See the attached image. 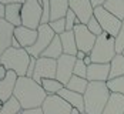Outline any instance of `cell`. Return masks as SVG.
<instances>
[{
    "label": "cell",
    "mask_w": 124,
    "mask_h": 114,
    "mask_svg": "<svg viewBox=\"0 0 124 114\" xmlns=\"http://www.w3.org/2000/svg\"><path fill=\"white\" fill-rule=\"evenodd\" d=\"M90 81L87 78H81V77H77V76H73L70 78V81L66 84V89H69L70 91H76L78 94H83L87 91V87H88Z\"/></svg>",
    "instance_id": "603a6c76"
},
{
    "label": "cell",
    "mask_w": 124,
    "mask_h": 114,
    "mask_svg": "<svg viewBox=\"0 0 124 114\" xmlns=\"http://www.w3.org/2000/svg\"><path fill=\"white\" fill-rule=\"evenodd\" d=\"M1 107H3V103L0 101V111H1Z\"/></svg>",
    "instance_id": "7bdbcfd3"
},
{
    "label": "cell",
    "mask_w": 124,
    "mask_h": 114,
    "mask_svg": "<svg viewBox=\"0 0 124 114\" xmlns=\"http://www.w3.org/2000/svg\"><path fill=\"white\" fill-rule=\"evenodd\" d=\"M76 61H77L76 56H67V54H63L62 57L57 60V74H56V80H59L64 87L70 81V78L74 76Z\"/></svg>",
    "instance_id": "30bf717a"
},
{
    "label": "cell",
    "mask_w": 124,
    "mask_h": 114,
    "mask_svg": "<svg viewBox=\"0 0 124 114\" xmlns=\"http://www.w3.org/2000/svg\"><path fill=\"white\" fill-rule=\"evenodd\" d=\"M14 26L7 23L4 19H0V57L6 50L12 47V41L14 38Z\"/></svg>",
    "instance_id": "9a60e30c"
},
{
    "label": "cell",
    "mask_w": 124,
    "mask_h": 114,
    "mask_svg": "<svg viewBox=\"0 0 124 114\" xmlns=\"http://www.w3.org/2000/svg\"><path fill=\"white\" fill-rule=\"evenodd\" d=\"M106 1H107V0H91V4H93V7L96 9V7H100V6H104Z\"/></svg>",
    "instance_id": "8d00e7d4"
},
{
    "label": "cell",
    "mask_w": 124,
    "mask_h": 114,
    "mask_svg": "<svg viewBox=\"0 0 124 114\" xmlns=\"http://www.w3.org/2000/svg\"><path fill=\"white\" fill-rule=\"evenodd\" d=\"M86 26H87V29H88V30H90L96 37H99V36H101V34L104 33V31H103V29H101V26H100V23L97 22V19H96L94 16L90 19V22H88Z\"/></svg>",
    "instance_id": "f546056e"
},
{
    "label": "cell",
    "mask_w": 124,
    "mask_h": 114,
    "mask_svg": "<svg viewBox=\"0 0 124 114\" xmlns=\"http://www.w3.org/2000/svg\"><path fill=\"white\" fill-rule=\"evenodd\" d=\"M80 114H87V113H80Z\"/></svg>",
    "instance_id": "ee69618b"
},
{
    "label": "cell",
    "mask_w": 124,
    "mask_h": 114,
    "mask_svg": "<svg viewBox=\"0 0 124 114\" xmlns=\"http://www.w3.org/2000/svg\"><path fill=\"white\" fill-rule=\"evenodd\" d=\"M103 7L114 14L118 20H124V0H107Z\"/></svg>",
    "instance_id": "cb8c5ba5"
},
{
    "label": "cell",
    "mask_w": 124,
    "mask_h": 114,
    "mask_svg": "<svg viewBox=\"0 0 124 114\" xmlns=\"http://www.w3.org/2000/svg\"><path fill=\"white\" fill-rule=\"evenodd\" d=\"M74 76L81 77V78H87V66L84 64L83 60H77V61H76Z\"/></svg>",
    "instance_id": "d6a6232c"
},
{
    "label": "cell",
    "mask_w": 124,
    "mask_h": 114,
    "mask_svg": "<svg viewBox=\"0 0 124 114\" xmlns=\"http://www.w3.org/2000/svg\"><path fill=\"white\" fill-rule=\"evenodd\" d=\"M0 66H1V63H0Z\"/></svg>",
    "instance_id": "bcb514c9"
},
{
    "label": "cell",
    "mask_w": 124,
    "mask_h": 114,
    "mask_svg": "<svg viewBox=\"0 0 124 114\" xmlns=\"http://www.w3.org/2000/svg\"><path fill=\"white\" fill-rule=\"evenodd\" d=\"M86 56H88V54L83 53V51H78V53L76 54V59H77V60H84V59H86Z\"/></svg>",
    "instance_id": "ab89813d"
},
{
    "label": "cell",
    "mask_w": 124,
    "mask_h": 114,
    "mask_svg": "<svg viewBox=\"0 0 124 114\" xmlns=\"http://www.w3.org/2000/svg\"><path fill=\"white\" fill-rule=\"evenodd\" d=\"M13 97L17 99L23 110H30V108H40L47 97V93L43 90L41 84L24 76L17 78Z\"/></svg>",
    "instance_id": "6da1fadb"
},
{
    "label": "cell",
    "mask_w": 124,
    "mask_h": 114,
    "mask_svg": "<svg viewBox=\"0 0 124 114\" xmlns=\"http://www.w3.org/2000/svg\"><path fill=\"white\" fill-rule=\"evenodd\" d=\"M94 17L97 19V22L100 23V26H101V29H103L104 33L110 34L114 38L117 37V34H118V31L121 29V24H123L121 20H118L114 14L107 12L103 6L94 9Z\"/></svg>",
    "instance_id": "52a82bcc"
},
{
    "label": "cell",
    "mask_w": 124,
    "mask_h": 114,
    "mask_svg": "<svg viewBox=\"0 0 124 114\" xmlns=\"http://www.w3.org/2000/svg\"><path fill=\"white\" fill-rule=\"evenodd\" d=\"M110 78V64L93 63L87 67V80L90 83H107Z\"/></svg>",
    "instance_id": "4fadbf2b"
},
{
    "label": "cell",
    "mask_w": 124,
    "mask_h": 114,
    "mask_svg": "<svg viewBox=\"0 0 124 114\" xmlns=\"http://www.w3.org/2000/svg\"><path fill=\"white\" fill-rule=\"evenodd\" d=\"M107 87L111 93H117L124 96V76L121 77H116L107 81Z\"/></svg>",
    "instance_id": "83f0119b"
},
{
    "label": "cell",
    "mask_w": 124,
    "mask_h": 114,
    "mask_svg": "<svg viewBox=\"0 0 124 114\" xmlns=\"http://www.w3.org/2000/svg\"><path fill=\"white\" fill-rule=\"evenodd\" d=\"M103 114H124V96L111 93Z\"/></svg>",
    "instance_id": "d6986e66"
},
{
    "label": "cell",
    "mask_w": 124,
    "mask_h": 114,
    "mask_svg": "<svg viewBox=\"0 0 124 114\" xmlns=\"http://www.w3.org/2000/svg\"><path fill=\"white\" fill-rule=\"evenodd\" d=\"M74 37H76V44H77V49L78 51H83L86 54H90L94 44H96V40L97 37L87 29L86 24H77L74 27Z\"/></svg>",
    "instance_id": "9c48e42d"
},
{
    "label": "cell",
    "mask_w": 124,
    "mask_h": 114,
    "mask_svg": "<svg viewBox=\"0 0 124 114\" xmlns=\"http://www.w3.org/2000/svg\"><path fill=\"white\" fill-rule=\"evenodd\" d=\"M116 51H117V54H123L124 51V20L123 24H121V29L116 37Z\"/></svg>",
    "instance_id": "1f68e13d"
},
{
    "label": "cell",
    "mask_w": 124,
    "mask_h": 114,
    "mask_svg": "<svg viewBox=\"0 0 124 114\" xmlns=\"http://www.w3.org/2000/svg\"><path fill=\"white\" fill-rule=\"evenodd\" d=\"M4 20L14 27L22 26V4H9L6 6V17Z\"/></svg>",
    "instance_id": "44dd1931"
},
{
    "label": "cell",
    "mask_w": 124,
    "mask_h": 114,
    "mask_svg": "<svg viewBox=\"0 0 124 114\" xmlns=\"http://www.w3.org/2000/svg\"><path fill=\"white\" fill-rule=\"evenodd\" d=\"M63 54V46L60 41V36H56L53 38V41L50 43V46L43 51L41 57H47V59H53V60H59Z\"/></svg>",
    "instance_id": "7402d4cb"
},
{
    "label": "cell",
    "mask_w": 124,
    "mask_h": 114,
    "mask_svg": "<svg viewBox=\"0 0 124 114\" xmlns=\"http://www.w3.org/2000/svg\"><path fill=\"white\" fill-rule=\"evenodd\" d=\"M7 68L6 67H3V66H0V81L3 80V78H6V76H7Z\"/></svg>",
    "instance_id": "74e56055"
},
{
    "label": "cell",
    "mask_w": 124,
    "mask_h": 114,
    "mask_svg": "<svg viewBox=\"0 0 124 114\" xmlns=\"http://www.w3.org/2000/svg\"><path fill=\"white\" fill-rule=\"evenodd\" d=\"M26 0H0L1 4L4 6H9V4H23Z\"/></svg>",
    "instance_id": "e575fe53"
},
{
    "label": "cell",
    "mask_w": 124,
    "mask_h": 114,
    "mask_svg": "<svg viewBox=\"0 0 124 114\" xmlns=\"http://www.w3.org/2000/svg\"><path fill=\"white\" fill-rule=\"evenodd\" d=\"M123 56H124V51H123Z\"/></svg>",
    "instance_id": "f6af8a7d"
},
{
    "label": "cell",
    "mask_w": 124,
    "mask_h": 114,
    "mask_svg": "<svg viewBox=\"0 0 124 114\" xmlns=\"http://www.w3.org/2000/svg\"><path fill=\"white\" fill-rule=\"evenodd\" d=\"M60 41L63 46V53L67 56H76L78 53L77 44H76V37L74 31H64L60 34Z\"/></svg>",
    "instance_id": "ffe728a7"
},
{
    "label": "cell",
    "mask_w": 124,
    "mask_h": 114,
    "mask_svg": "<svg viewBox=\"0 0 124 114\" xmlns=\"http://www.w3.org/2000/svg\"><path fill=\"white\" fill-rule=\"evenodd\" d=\"M43 9L39 0H26L22 4V26L37 30L41 24Z\"/></svg>",
    "instance_id": "5b68a950"
},
{
    "label": "cell",
    "mask_w": 124,
    "mask_h": 114,
    "mask_svg": "<svg viewBox=\"0 0 124 114\" xmlns=\"http://www.w3.org/2000/svg\"><path fill=\"white\" fill-rule=\"evenodd\" d=\"M64 20H66V31H73L74 27L77 24H81L80 20L77 19V16L74 14V12H71V10L67 12L66 17H64Z\"/></svg>",
    "instance_id": "f1b7e54d"
},
{
    "label": "cell",
    "mask_w": 124,
    "mask_h": 114,
    "mask_svg": "<svg viewBox=\"0 0 124 114\" xmlns=\"http://www.w3.org/2000/svg\"><path fill=\"white\" fill-rule=\"evenodd\" d=\"M14 38L20 43V46L23 49H29L37 40V30L29 29V27H24V26L16 27L14 29Z\"/></svg>",
    "instance_id": "2e32d148"
},
{
    "label": "cell",
    "mask_w": 124,
    "mask_h": 114,
    "mask_svg": "<svg viewBox=\"0 0 124 114\" xmlns=\"http://www.w3.org/2000/svg\"><path fill=\"white\" fill-rule=\"evenodd\" d=\"M111 91L107 87V83L93 81L88 84L84 93V113L87 114H103L107 103L110 100Z\"/></svg>",
    "instance_id": "7a4b0ae2"
},
{
    "label": "cell",
    "mask_w": 124,
    "mask_h": 114,
    "mask_svg": "<svg viewBox=\"0 0 124 114\" xmlns=\"http://www.w3.org/2000/svg\"><path fill=\"white\" fill-rule=\"evenodd\" d=\"M56 74H57V60L47 59V57H39L36 61L33 80L41 84L44 78H56Z\"/></svg>",
    "instance_id": "ba28073f"
},
{
    "label": "cell",
    "mask_w": 124,
    "mask_h": 114,
    "mask_svg": "<svg viewBox=\"0 0 124 114\" xmlns=\"http://www.w3.org/2000/svg\"><path fill=\"white\" fill-rule=\"evenodd\" d=\"M30 60H31V56L27 53L26 49H13V47L6 50L0 57L1 66L6 67L7 70L14 71L19 77L26 76Z\"/></svg>",
    "instance_id": "3957f363"
},
{
    "label": "cell",
    "mask_w": 124,
    "mask_h": 114,
    "mask_svg": "<svg viewBox=\"0 0 124 114\" xmlns=\"http://www.w3.org/2000/svg\"><path fill=\"white\" fill-rule=\"evenodd\" d=\"M56 36L57 34L51 30V27L49 24H40V27L37 29V40H36V43L31 47L26 49V50L31 57L39 59V57H41L43 51L50 46V43L53 41V38Z\"/></svg>",
    "instance_id": "8992f818"
},
{
    "label": "cell",
    "mask_w": 124,
    "mask_h": 114,
    "mask_svg": "<svg viewBox=\"0 0 124 114\" xmlns=\"http://www.w3.org/2000/svg\"><path fill=\"white\" fill-rule=\"evenodd\" d=\"M17 78H19V76H17L14 71L9 70L6 78H3V80L0 81V101L1 103H6L7 100H10L13 97Z\"/></svg>",
    "instance_id": "5bb4252c"
},
{
    "label": "cell",
    "mask_w": 124,
    "mask_h": 114,
    "mask_svg": "<svg viewBox=\"0 0 124 114\" xmlns=\"http://www.w3.org/2000/svg\"><path fill=\"white\" fill-rule=\"evenodd\" d=\"M124 76V56L123 54H117L110 63V78Z\"/></svg>",
    "instance_id": "d4e9b609"
},
{
    "label": "cell",
    "mask_w": 124,
    "mask_h": 114,
    "mask_svg": "<svg viewBox=\"0 0 124 114\" xmlns=\"http://www.w3.org/2000/svg\"><path fill=\"white\" fill-rule=\"evenodd\" d=\"M69 6L81 24H87L94 16V7L91 4V0H69Z\"/></svg>",
    "instance_id": "7c38bea8"
},
{
    "label": "cell",
    "mask_w": 124,
    "mask_h": 114,
    "mask_svg": "<svg viewBox=\"0 0 124 114\" xmlns=\"http://www.w3.org/2000/svg\"><path fill=\"white\" fill-rule=\"evenodd\" d=\"M36 61H37V59L31 57V60H30V64H29V68H27V73H26V77H30V78H33L34 70H36Z\"/></svg>",
    "instance_id": "836d02e7"
},
{
    "label": "cell",
    "mask_w": 124,
    "mask_h": 114,
    "mask_svg": "<svg viewBox=\"0 0 124 114\" xmlns=\"http://www.w3.org/2000/svg\"><path fill=\"white\" fill-rule=\"evenodd\" d=\"M49 26L51 27V30H53L57 36H60V34H63V33L66 31V20H64V19L53 20V22L49 23Z\"/></svg>",
    "instance_id": "4dcf8cb0"
},
{
    "label": "cell",
    "mask_w": 124,
    "mask_h": 114,
    "mask_svg": "<svg viewBox=\"0 0 124 114\" xmlns=\"http://www.w3.org/2000/svg\"><path fill=\"white\" fill-rule=\"evenodd\" d=\"M41 110L44 114H70L73 107L59 94H54V96L46 97V100L41 106Z\"/></svg>",
    "instance_id": "8fae6325"
},
{
    "label": "cell",
    "mask_w": 124,
    "mask_h": 114,
    "mask_svg": "<svg viewBox=\"0 0 124 114\" xmlns=\"http://www.w3.org/2000/svg\"><path fill=\"white\" fill-rule=\"evenodd\" d=\"M70 114H80V111H78L77 108H73V110H71V113H70Z\"/></svg>",
    "instance_id": "b9f144b4"
},
{
    "label": "cell",
    "mask_w": 124,
    "mask_h": 114,
    "mask_svg": "<svg viewBox=\"0 0 124 114\" xmlns=\"http://www.w3.org/2000/svg\"><path fill=\"white\" fill-rule=\"evenodd\" d=\"M59 96L64 99L66 101L69 103L73 108H77L80 113H84V96L78 94L76 91H70L69 89H64L59 91Z\"/></svg>",
    "instance_id": "e0dca14e"
},
{
    "label": "cell",
    "mask_w": 124,
    "mask_h": 114,
    "mask_svg": "<svg viewBox=\"0 0 124 114\" xmlns=\"http://www.w3.org/2000/svg\"><path fill=\"white\" fill-rule=\"evenodd\" d=\"M83 61H84V64H86L87 67H88L90 64H93V60H91V57H90V54H88V56H86V59H84Z\"/></svg>",
    "instance_id": "60d3db41"
},
{
    "label": "cell",
    "mask_w": 124,
    "mask_h": 114,
    "mask_svg": "<svg viewBox=\"0 0 124 114\" xmlns=\"http://www.w3.org/2000/svg\"><path fill=\"white\" fill-rule=\"evenodd\" d=\"M6 17V6L0 3V19H4Z\"/></svg>",
    "instance_id": "f35d334b"
},
{
    "label": "cell",
    "mask_w": 124,
    "mask_h": 114,
    "mask_svg": "<svg viewBox=\"0 0 124 114\" xmlns=\"http://www.w3.org/2000/svg\"><path fill=\"white\" fill-rule=\"evenodd\" d=\"M69 10V0H50V22L64 19Z\"/></svg>",
    "instance_id": "ac0fdd59"
},
{
    "label": "cell",
    "mask_w": 124,
    "mask_h": 114,
    "mask_svg": "<svg viewBox=\"0 0 124 114\" xmlns=\"http://www.w3.org/2000/svg\"><path fill=\"white\" fill-rule=\"evenodd\" d=\"M41 87L47 93V96L59 94V91L64 89V86H63L59 80H56V78H44L41 81Z\"/></svg>",
    "instance_id": "484cf974"
},
{
    "label": "cell",
    "mask_w": 124,
    "mask_h": 114,
    "mask_svg": "<svg viewBox=\"0 0 124 114\" xmlns=\"http://www.w3.org/2000/svg\"><path fill=\"white\" fill-rule=\"evenodd\" d=\"M22 106L20 103L17 101L16 97H12L10 100H7L6 103H3V107H1V111L0 114H20L22 113Z\"/></svg>",
    "instance_id": "4316f807"
},
{
    "label": "cell",
    "mask_w": 124,
    "mask_h": 114,
    "mask_svg": "<svg viewBox=\"0 0 124 114\" xmlns=\"http://www.w3.org/2000/svg\"><path fill=\"white\" fill-rule=\"evenodd\" d=\"M20 114H44L43 113V110H41V107L40 108H30V110H22V113Z\"/></svg>",
    "instance_id": "d590c367"
},
{
    "label": "cell",
    "mask_w": 124,
    "mask_h": 114,
    "mask_svg": "<svg viewBox=\"0 0 124 114\" xmlns=\"http://www.w3.org/2000/svg\"><path fill=\"white\" fill-rule=\"evenodd\" d=\"M117 56L116 51V38L107 33H103L97 37L96 44L90 53L93 63L97 64H110L111 60Z\"/></svg>",
    "instance_id": "277c9868"
}]
</instances>
